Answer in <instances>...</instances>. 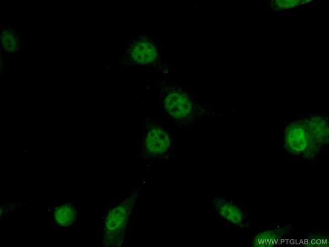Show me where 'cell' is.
Instances as JSON below:
<instances>
[{
  "instance_id": "1",
  "label": "cell",
  "mask_w": 329,
  "mask_h": 247,
  "mask_svg": "<svg viewBox=\"0 0 329 247\" xmlns=\"http://www.w3.org/2000/svg\"><path fill=\"white\" fill-rule=\"evenodd\" d=\"M157 86L159 106L179 129H190L204 118L220 115L201 104L171 77H162Z\"/></svg>"
},
{
  "instance_id": "2",
  "label": "cell",
  "mask_w": 329,
  "mask_h": 247,
  "mask_svg": "<svg viewBox=\"0 0 329 247\" xmlns=\"http://www.w3.org/2000/svg\"><path fill=\"white\" fill-rule=\"evenodd\" d=\"M176 140L170 131L147 110L142 119L139 157L150 168L158 162L170 160L174 156Z\"/></svg>"
},
{
  "instance_id": "3",
  "label": "cell",
  "mask_w": 329,
  "mask_h": 247,
  "mask_svg": "<svg viewBox=\"0 0 329 247\" xmlns=\"http://www.w3.org/2000/svg\"><path fill=\"white\" fill-rule=\"evenodd\" d=\"M144 184L143 182L106 213L101 231L102 245L121 247L125 244L129 223Z\"/></svg>"
},
{
  "instance_id": "4",
  "label": "cell",
  "mask_w": 329,
  "mask_h": 247,
  "mask_svg": "<svg viewBox=\"0 0 329 247\" xmlns=\"http://www.w3.org/2000/svg\"><path fill=\"white\" fill-rule=\"evenodd\" d=\"M125 66H137L153 69L163 77H171L168 66L154 40L144 34H138L129 42L116 59Z\"/></svg>"
},
{
  "instance_id": "5",
  "label": "cell",
  "mask_w": 329,
  "mask_h": 247,
  "mask_svg": "<svg viewBox=\"0 0 329 247\" xmlns=\"http://www.w3.org/2000/svg\"><path fill=\"white\" fill-rule=\"evenodd\" d=\"M211 203L215 213L225 222L241 230L251 227V213L234 200L215 195L211 199Z\"/></svg>"
},
{
  "instance_id": "6",
  "label": "cell",
  "mask_w": 329,
  "mask_h": 247,
  "mask_svg": "<svg viewBox=\"0 0 329 247\" xmlns=\"http://www.w3.org/2000/svg\"><path fill=\"white\" fill-rule=\"evenodd\" d=\"M294 230L291 223L276 225L274 227L265 228L255 234L251 239L252 246H273L275 245H286L287 237Z\"/></svg>"
},
{
  "instance_id": "7",
  "label": "cell",
  "mask_w": 329,
  "mask_h": 247,
  "mask_svg": "<svg viewBox=\"0 0 329 247\" xmlns=\"http://www.w3.org/2000/svg\"><path fill=\"white\" fill-rule=\"evenodd\" d=\"M328 233L318 230L308 233L297 244L306 246H328Z\"/></svg>"
},
{
  "instance_id": "8",
  "label": "cell",
  "mask_w": 329,
  "mask_h": 247,
  "mask_svg": "<svg viewBox=\"0 0 329 247\" xmlns=\"http://www.w3.org/2000/svg\"><path fill=\"white\" fill-rule=\"evenodd\" d=\"M56 221L60 223V225L68 226L73 224L78 218V213L75 207L71 204H66L61 206L56 212L55 215Z\"/></svg>"
},
{
  "instance_id": "9",
  "label": "cell",
  "mask_w": 329,
  "mask_h": 247,
  "mask_svg": "<svg viewBox=\"0 0 329 247\" xmlns=\"http://www.w3.org/2000/svg\"><path fill=\"white\" fill-rule=\"evenodd\" d=\"M272 2L273 5L271 6L274 7L277 11L285 10L292 7L301 6L302 4L307 3V1H274Z\"/></svg>"
}]
</instances>
